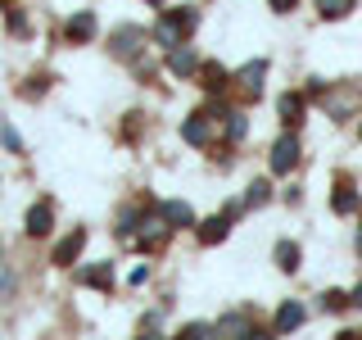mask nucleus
<instances>
[{
    "label": "nucleus",
    "mask_w": 362,
    "mask_h": 340,
    "mask_svg": "<svg viewBox=\"0 0 362 340\" xmlns=\"http://www.w3.org/2000/svg\"><path fill=\"white\" fill-rule=\"evenodd\" d=\"M218 336H258L254 332V317H245V313H231V317H218V327H213Z\"/></svg>",
    "instance_id": "1a4fd4ad"
},
{
    "label": "nucleus",
    "mask_w": 362,
    "mask_h": 340,
    "mask_svg": "<svg viewBox=\"0 0 362 340\" xmlns=\"http://www.w3.org/2000/svg\"><path fill=\"white\" fill-rule=\"evenodd\" d=\"M317 9H322V18H344L354 9V0H317Z\"/></svg>",
    "instance_id": "aec40b11"
},
{
    "label": "nucleus",
    "mask_w": 362,
    "mask_h": 340,
    "mask_svg": "<svg viewBox=\"0 0 362 340\" xmlns=\"http://www.w3.org/2000/svg\"><path fill=\"white\" fill-rule=\"evenodd\" d=\"M158 209H163V218L173 227H195V209H190L186 200H168V204H158Z\"/></svg>",
    "instance_id": "f8f14e48"
},
{
    "label": "nucleus",
    "mask_w": 362,
    "mask_h": 340,
    "mask_svg": "<svg viewBox=\"0 0 362 340\" xmlns=\"http://www.w3.org/2000/svg\"><path fill=\"white\" fill-rule=\"evenodd\" d=\"M358 254H362V232H358Z\"/></svg>",
    "instance_id": "c756f323"
},
{
    "label": "nucleus",
    "mask_w": 362,
    "mask_h": 340,
    "mask_svg": "<svg viewBox=\"0 0 362 340\" xmlns=\"http://www.w3.org/2000/svg\"><path fill=\"white\" fill-rule=\"evenodd\" d=\"M294 164H299V136H281L272 145V173H290Z\"/></svg>",
    "instance_id": "7ed1b4c3"
},
{
    "label": "nucleus",
    "mask_w": 362,
    "mask_h": 340,
    "mask_svg": "<svg viewBox=\"0 0 362 340\" xmlns=\"http://www.w3.org/2000/svg\"><path fill=\"white\" fill-rule=\"evenodd\" d=\"M168 68H173L177 77H190L199 68V60H195V50H190V45H173V50H168Z\"/></svg>",
    "instance_id": "0eeeda50"
},
{
    "label": "nucleus",
    "mask_w": 362,
    "mask_h": 340,
    "mask_svg": "<svg viewBox=\"0 0 362 340\" xmlns=\"http://www.w3.org/2000/svg\"><path fill=\"white\" fill-rule=\"evenodd\" d=\"M226 232H231V213H218V218L199 222V241H204V245H218V241H226Z\"/></svg>",
    "instance_id": "9d476101"
},
{
    "label": "nucleus",
    "mask_w": 362,
    "mask_h": 340,
    "mask_svg": "<svg viewBox=\"0 0 362 340\" xmlns=\"http://www.w3.org/2000/svg\"><path fill=\"white\" fill-rule=\"evenodd\" d=\"M82 286H95V290H109L113 286V268L109 264H90V268H82Z\"/></svg>",
    "instance_id": "ddd939ff"
},
{
    "label": "nucleus",
    "mask_w": 362,
    "mask_h": 340,
    "mask_svg": "<svg viewBox=\"0 0 362 340\" xmlns=\"http://www.w3.org/2000/svg\"><path fill=\"white\" fill-rule=\"evenodd\" d=\"M331 204H335V213H354L358 209V191L354 186H339L335 196H331Z\"/></svg>",
    "instance_id": "a211bd4d"
},
{
    "label": "nucleus",
    "mask_w": 362,
    "mask_h": 340,
    "mask_svg": "<svg viewBox=\"0 0 362 340\" xmlns=\"http://www.w3.org/2000/svg\"><path fill=\"white\" fill-rule=\"evenodd\" d=\"M267 196H272L267 181H254V186H249V196H245V204H249V209H258V204H267Z\"/></svg>",
    "instance_id": "4be33fe9"
},
{
    "label": "nucleus",
    "mask_w": 362,
    "mask_h": 340,
    "mask_svg": "<svg viewBox=\"0 0 362 340\" xmlns=\"http://www.w3.org/2000/svg\"><path fill=\"white\" fill-rule=\"evenodd\" d=\"M50 222H54L50 200H41V204H32V209H28V236H45V232H50Z\"/></svg>",
    "instance_id": "6e6552de"
},
{
    "label": "nucleus",
    "mask_w": 362,
    "mask_h": 340,
    "mask_svg": "<svg viewBox=\"0 0 362 340\" xmlns=\"http://www.w3.org/2000/svg\"><path fill=\"white\" fill-rule=\"evenodd\" d=\"M354 105H362V91H354V86H349V91H339V96H326V109H331L335 118H344V113L354 109Z\"/></svg>",
    "instance_id": "2eb2a0df"
},
{
    "label": "nucleus",
    "mask_w": 362,
    "mask_h": 340,
    "mask_svg": "<svg viewBox=\"0 0 362 340\" xmlns=\"http://www.w3.org/2000/svg\"><path fill=\"white\" fill-rule=\"evenodd\" d=\"M0 141H5L9 150H23V141H18V132H14V128H0Z\"/></svg>",
    "instance_id": "393cba45"
},
{
    "label": "nucleus",
    "mask_w": 362,
    "mask_h": 340,
    "mask_svg": "<svg viewBox=\"0 0 362 340\" xmlns=\"http://www.w3.org/2000/svg\"><path fill=\"white\" fill-rule=\"evenodd\" d=\"M272 9H276V14H290V9H294V0H272Z\"/></svg>",
    "instance_id": "bb28decb"
},
{
    "label": "nucleus",
    "mask_w": 362,
    "mask_h": 340,
    "mask_svg": "<svg viewBox=\"0 0 362 340\" xmlns=\"http://www.w3.org/2000/svg\"><path fill=\"white\" fill-rule=\"evenodd\" d=\"M141 41H145V32L141 28H122V32H113V55H118V60H132L136 50H141Z\"/></svg>",
    "instance_id": "39448f33"
},
{
    "label": "nucleus",
    "mask_w": 362,
    "mask_h": 340,
    "mask_svg": "<svg viewBox=\"0 0 362 340\" xmlns=\"http://www.w3.org/2000/svg\"><path fill=\"white\" fill-rule=\"evenodd\" d=\"M64 32H68V41H90V37H95V14H90V9H82V14H73Z\"/></svg>",
    "instance_id": "9b49d317"
},
{
    "label": "nucleus",
    "mask_w": 362,
    "mask_h": 340,
    "mask_svg": "<svg viewBox=\"0 0 362 340\" xmlns=\"http://www.w3.org/2000/svg\"><path fill=\"white\" fill-rule=\"evenodd\" d=\"M82 245H86V232H82V227H77L73 236H64V241L54 245V264H59V268H68V264H73L77 254H82Z\"/></svg>",
    "instance_id": "423d86ee"
},
{
    "label": "nucleus",
    "mask_w": 362,
    "mask_h": 340,
    "mask_svg": "<svg viewBox=\"0 0 362 340\" xmlns=\"http://www.w3.org/2000/svg\"><path fill=\"white\" fill-rule=\"evenodd\" d=\"M9 290V277H5V272H0V295H5Z\"/></svg>",
    "instance_id": "c85d7f7f"
},
{
    "label": "nucleus",
    "mask_w": 362,
    "mask_h": 340,
    "mask_svg": "<svg viewBox=\"0 0 362 340\" xmlns=\"http://www.w3.org/2000/svg\"><path fill=\"white\" fill-rule=\"evenodd\" d=\"M150 5H158V0H150Z\"/></svg>",
    "instance_id": "7c9ffc66"
},
{
    "label": "nucleus",
    "mask_w": 362,
    "mask_h": 340,
    "mask_svg": "<svg viewBox=\"0 0 362 340\" xmlns=\"http://www.w3.org/2000/svg\"><path fill=\"white\" fill-rule=\"evenodd\" d=\"M181 136H186L190 145H209V118H204V113H190V118L181 123Z\"/></svg>",
    "instance_id": "4468645a"
},
{
    "label": "nucleus",
    "mask_w": 362,
    "mask_h": 340,
    "mask_svg": "<svg viewBox=\"0 0 362 340\" xmlns=\"http://www.w3.org/2000/svg\"><path fill=\"white\" fill-rule=\"evenodd\" d=\"M245 128H249V123H245V113H226V136H231V141H240Z\"/></svg>",
    "instance_id": "5701e85b"
},
{
    "label": "nucleus",
    "mask_w": 362,
    "mask_h": 340,
    "mask_svg": "<svg viewBox=\"0 0 362 340\" xmlns=\"http://www.w3.org/2000/svg\"><path fill=\"white\" fill-rule=\"evenodd\" d=\"M263 77H267V64L254 60V64H245L240 73H235V86H240L245 96H258V91H263Z\"/></svg>",
    "instance_id": "20e7f679"
},
{
    "label": "nucleus",
    "mask_w": 362,
    "mask_h": 340,
    "mask_svg": "<svg viewBox=\"0 0 362 340\" xmlns=\"http://www.w3.org/2000/svg\"><path fill=\"white\" fill-rule=\"evenodd\" d=\"M349 304H358V309H362V286H358V290H354V300H349Z\"/></svg>",
    "instance_id": "cd10ccee"
},
{
    "label": "nucleus",
    "mask_w": 362,
    "mask_h": 340,
    "mask_svg": "<svg viewBox=\"0 0 362 340\" xmlns=\"http://www.w3.org/2000/svg\"><path fill=\"white\" fill-rule=\"evenodd\" d=\"M209 332H213V327H204V322H190V327H186V336H190V340H204Z\"/></svg>",
    "instance_id": "a878e982"
},
{
    "label": "nucleus",
    "mask_w": 362,
    "mask_h": 340,
    "mask_svg": "<svg viewBox=\"0 0 362 340\" xmlns=\"http://www.w3.org/2000/svg\"><path fill=\"white\" fill-rule=\"evenodd\" d=\"M322 304L335 313V309H344V304H349V295H339V290H326V295H322Z\"/></svg>",
    "instance_id": "b1692460"
},
{
    "label": "nucleus",
    "mask_w": 362,
    "mask_h": 340,
    "mask_svg": "<svg viewBox=\"0 0 362 340\" xmlns=\"http://www.w3.org/2000/svg\"><path fill=\"white\" fill-rule=\"evenodd\" d=\"M204 86H209V91H222L226 86V68L222 64H204Z\"/></svg>",
    "instance_id": "412c9836"
},
{
    "label": "nucleus",
    "mask_w": 362,
    "mask_h": 340,
    "mask_svg": "<svg viewBox=\"0 0 362 340\" xmlns=\"http://www.w3.org/2000/svg\"><path fill=\"white\" fill-rule=\"evenodd\" d=\"M136 227H141V232H132V241H136V245H145V249L163 245V236L173 232V222L163 218V209H158V213H145V218H136Z\"/></svg>",
    "instance_id": "f03ea898"
},
{
    "label": "nucleus",
    "mask_w": 362,
    "mask_h": 340,
    "mask_svg": "<svg viewBox=\"0 0 362 340\" xmlns=\"http://www.w3.org/2000/svg\"><path fill=\"white\" fill-rule=\"evenodd\" d=\"M195 23H199V18H195V9H177V14H168V18L154 28V41L173 50V45H181V37H186V32L195 28Z\"/></svg>",
    "instance_id": "f257e3e1"
},
{
    "label": "nucleus",
    "mask_w": 362,
    "mask_h": 340,
    "mask_svg": "<svg viewBox=\"0 0 362 340\" xmlns=\"http://www.w3.org/2000/svg\"><path fill=\"white\" fill-rule=\"evenodd\" d=\"M281 118L294 128V123L303 118V96H281Z\"/></svg>",
    "instance_id": "f3484780"
},
{
    "label": "nucleus",
    "mask_w": 362,
    "mask_h": 340,
    "mask_svg": "<svg viewBox=\"0 0 362 340\" xmlns=\"http://www.w3.org/2000/svg\"><path fill=\"white\" fill-rule=\"evenodd\" d=\"M294 327H303V304H281L276 309V332H294Z\"/></svg>",
    "instance_id": "dca6fc26"
},
{
    "label": "nucleus",
    "mask_w": 362,
    "mask_h": 340,
    "mask_svg": "<svg viewBox=\"0 0 362 340\" xmlns=\"http://www.w3.org/2000/svg\"><path fill=\"white\" fill-rule=\"evenodd\" d=\"M276 264L286 268V272H294V268H299V245H294V241H281L276 245Z\"/></svg>",
    "instance_id": "6ab92c4d"
}]
</instances>
